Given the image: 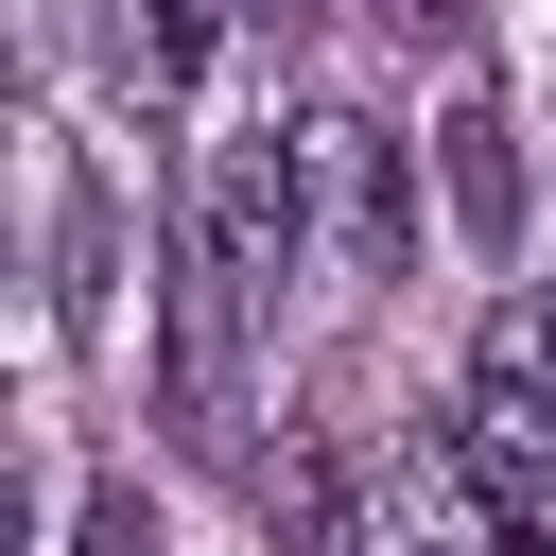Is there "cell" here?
Masks as SVG:
<instances>
[{"label":"cell","mask_w":556,"mask_h":556,"mask_svg":"<svg viewBox=\"0 0 556 556\" xmlns=\"http://www.w3.org/2000/svg\"><path fill=\"white\" fill-rule=\"evenodd\" d=\"M452 452L486 469L504 521H539V486H556V295H504V313H486L469 400H452Z\"/></svg>","instance_id":"6da1fadb"},{"label":"cell","mask_w":556,"mask_h":556,"mask_svg":"<svg viewBox=\"0 0 556 556\" xmlns=\"http://www.w3.org/2000/svg\"><path fill=\"white\" fill-rule=\"evenodd\" d=\"M295 208H313V261H330V278H400V243H417L400 139H382L365 104H313V122H295Z\"/></svg>","instance_id":"7a4b0ae2"},{"label":"cell","mask_w":556,"mask_h":556,"mask_svg":"<svg viewBox=\"0 0 556 556\" xmlns=\"http://www.w3.org/2000/svg\"><path fill=\"white\" fill-rule=\"evenodd\" d=\"M434 191H452V226H469L486 261L521 243V104H504L486 70H469V87H452V122H434Z\"/></svg>","instance_id":"3957f363"},{"label":"cell","mask_w":556,"mask_h":556,"mask_svg":"<svg viewBox=\"0 0 556 556\" xmlns=\"http://www.w3.org/2000/svg\"><path fill=\"white\" fill-rule=\"evenodd\" d=\"M208 17H226V0H104V52H122V87H139V104H174V87L208 70Z\"/></svg>","instance_id":"277c9868"},{"label":"cell","mask_w":556,"mask_h":556,"mask_svg":"<svg viewBox=\"0 0 556 556\" xmlns=\"http://www.w3.org/2000/svg\"><path fill=\"white\" fill-rule=\"evenodd\" d=\"M70 556H156V504H139V486H87V521H70Z\"/></svg>","instance_id":"5b68a950"},{"label":"cell","mask_w":556,"mask_h":556,"mask_svg":"<svg viewBox=\"0 0 556 556\" xmlns=\"http://www.w3.org/2000/svg\"><path fill=\"white\" fill-rule=\"evenodd\" d=\"M504 556H556V521H504Z\"/></svg>","instance_id":"8992f818"},{"label":"cell","mask_w":556,"mask_h":556,"mask_svg":"<svg viewBox=\"0 0 556 556\" xmlns=\"http://www.w3.org/2000/svg\"><path fill=\"white\" fill-rule=\"evenodd\" d=\"M261 17H313V0H261Z\"/></svg>","instance_id":"52a82bcc"}]
</instances>
